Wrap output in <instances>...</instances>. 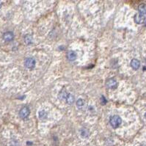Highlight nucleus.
Masks as SVG:
<instances>
[{
    "instance_id": "9b49d317",
    "label": "nucleus",
    "mask_w": 146,
    "mask_h": 146,
    "mask_svg": "<svg viewBox=\"0 0 146 146\" xmlns=\"http://www.w3.org/2000/svg\"><path fill=\"white\" fill-rule=\"evenodd\" d=\"M32 40H33V38H32V37L31 34H26V36L24 37V42L27 45L31 44V43H32Z\"/></svg>"
},
{
    "instance_id": "f3484780",
    "label": "nucleus",
    "mask_w": 146,
    "mask_h": 146,
    "mask_svg": "<svg viewBox=\"0 0 146 146\" xmlns=\"http://www.w3.org/2000/svg\"><path fill=\"white\" fill-rule=\"evenodd\" d=\"M142 146H145V145H142Z\"/></svg>"
},
{
    "instance_id": "6e6552de",
    "label": "nucleus",
    "mask_w": 146,
    "mask_h": 146,
    "mask_svg": "<svg viewBox=\"0 0 146 146\" xmlns=\"http://www.w3.org/2000/svg\"><path fill=\"white\" fill-rule=\"evenodd\" d=\"M131 66L134 70H137L140 66V62L137 59H133L131 61Z\"/></svg>"
},
{
    "instance_id": "20e7f679",
    "label": "nucleus",
    "mask_w": 146,
    "mask_h": 146,
    "mask_svg": "<svg viewBox=\"0 0 146 146\" xmlns=\"http://www.w3.org/2000/svg\"><path fill=\"white\" fill-rule=\"evenodd\" d=\"M134 22H136L138 24H143L144 22H145V16L144 15H142L140 13L136 14L134 16Z\"/></svg>"
},
{
    "instance_id": "7ed1b4c3",
    "label": "nucleus",
    "mask_w": 146,
    "mask_h": 146,
    "mask_svg": "<svg viewBox=\"0 0 146 146\" xmlns=\"http://www.w3.org/2000/svg\"><path fill=\"white\" fill-rule=\"evenodd\" d=\"M24 64H25V66L27 68H34V66H35V60H34V58H31V57L26 58L25 60V62H24Z\"/></svg>"
},
{
    "instance_id": "4468645a",
    "label": "nucleus",
    "mask_w": 146,
    "mask_h": 146,
    "mask_svg": "<svg viewBox=\"0 0 146 146\" xmlns=\"http://www.w3.org/2000/svg\"><path fill=\"white\" fill-rule=\"evenodd\" d=\"M85 106V101L82 99H79L77 101V107L79 109H82Z\"/></svg>"
},
{
    "instance_id": "f257e3e1",
    "label": "nucleus",
    "mask_w": 146,
    "mask_h": 146,
    "mask_svg": "<svg viewBox=\"0 0 146 146\" xmlns=\"http://www.w3.org/2000/svg\"><path fill=\"white\" fill-rule=\"evenodd\" d=\"M109 123L114 129H117L122 123V119L118 115H114L112 116L109 119Z\"/></svg>"
},
{
    "instance_id": "f8f14e48",
    "label": "nucleus",
    "mask_w": 146,
    "mask_h": 146,
    "mask_svg": "<svg viewBox=\"0 0 146 146\" xmlns=\"http://www.w3.org/2000/svg\"><path fill=\"white\" fill-rule=\"evenodd\" d=\"M38 115L40 119H41V120H44V119H46V118L47 117V112H46L45 110H41V111H40Z\"/></svg>"
},
{
    "instance_id": "1a4fd4ad",
    "label": "nucleus",
    "mask_w": 146,
    "mask_h": 146,
    "mask_svg": "<svg viewBox=\"0 0 146 146\" xmlns=\"http://www.w3.org/2000/svg\"><path fill=\"white\" fill-rule=\"evenodd\" d=\"M75 101V98H74V95H73L71 93H68L66 95V98H65V101L68 104H72Z\"/></svg>"
},
{
    "instance_id": "9d476101",
    "label": "nucleus",
    "mask_w": 146,
    "mask_h": 146,
    "mask_svg": "<svg viewBox=\"0 0 146 146\" xmlns=\"http://www.w3.org/2000/svg\"><path fill=\"white\" fill-rule=\"evenodd\" d=\"M138 10H139V13L145 16L146 14V4L143 3L140 4L138 7Z\"/></svg>"
},
{
    "instance_id": "f03ea898",
    "label": "nucleus",
    "mask_w": 146,
    "mask_h": 146,
    "mask_svg": "<svg viewBox=\"0 0 146 146\" xmlns=\"http://www.w3.org/2000/svg\"><path fill=\"white\" fill-rule=\"evenodd\" d=\"M30 110L28 107H24L21 109L19 112V116L21 117L22 119H25L27 117L30 115Z\"/></svg>"
},
{
    "instance_id": "dca6fc26",
    "label": "nucleus",
    "mask_w": 146,
    "mask_h": 146,
    "mask_svg": "<svg viewBox=\"0 0 146 146\" xmlns=\"http://www.w3.org/2000/svg\"><path fill=\"white\" fill-rule=\"evenodd\" d=\"M145 118H146V113H145Z\"/></svg>"
},
{
    "instance_id": "39448f33",
    "label": "nucleus",
    "mask_w": 146,
    "mask_h": 146,
    "mask_svg": "<svg viewBox=\"0 0 146 146\" xmlns=\"http://www.w3.org/2000/svg\"><path fill=\"white\" fill-rule=\"evenodd\" d=\"M107 87L110 88V89H114V88H116L117 86V83L116 80L115 79H109L107 80Z\"/></svg>"
},
{
    "instance_id": "2eb2a0df",
    "label": "nucleus",
    "mask_w": 146,
    "mask_h": 146,
    "mask_svg": "<svg viewBox=\"0 0 146 146\" xmlns=\"http://www.w3.org/2000/svg\"><path fill=\"white\" fill-rule=\"evenodd\" d=\"M2 8V2H0V8Z\"/></svg>"
},
{
    "instance_id": "423d86ee",
    "label": "nucleus",
    "mask_w": 146,
    "mask_h": 146,
    "mask_svg": "<svg viewBox=\"0 0 146 146\" xmlns=\"http://www.w3.org/2000/svg\"><path fill=\"white\" fill-rule=\"evenodd\" d=\"M3 39L7 42H10L14 39V34L12 32H6L3 34Z\"/></svg>"
},
{
    "instance_id": "0eeeda50",
    "label": "nucleus",
    "mask_w": 146,
    "mask_h": 146,
    "mask_svg": "<svg viewBox=\"0 0 146 146\" xmlns=\"http://www.w3.org/2000/svg\"><path fill=\"white\" fill-rule=\"evenodd\" d=\"M77 53L73 51H69L68 53H67V58L68 60H70V61H74V60L77 59Z\"/></svg>"
},
{
    "instance_id": "ddd939ff",
    "label": "nucleus",
    "mask_w": 146,
    "mask_h": 146,
    "mask_svg": "<svg viewBox=\"0 0 146 146\" xmlns=\"http://www.w3.org/2000/svg\"><path fill=\"white\" fill-rule=\"evenodd\" d=\"M81 135H82V137L86 138L89 136V131L87 129H82L81 130Z\"/></svg>"
}]
</instances>
